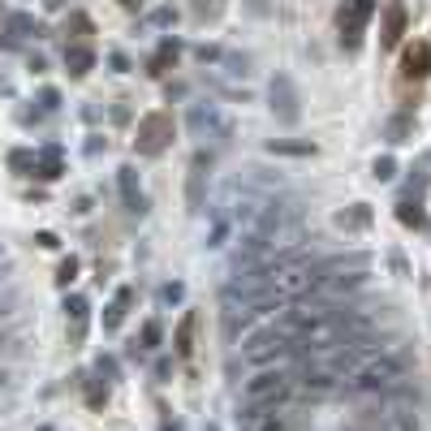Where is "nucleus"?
Listing matches in <instances>:
<instances>
[{"label": "nucleus", "mask_w": 431, "mask_h": 431, "mask_svg": "<svg viewBox=\"0 0 431 431\" xmlns=\"http://www.w3.org/2000/svg\"><path fill=\"white\" fill-rule=\"evenodd\" d=\"M298 354V337L281 323H267V328H254L246 341H242V358L246 362H281V358H293Z\"/></svg>", "instance_id": "obj_1"}, {"label": "nucleus", "mask_w": 431, "mask_h": 431, "mask_svg": "<svg viewBox=\"0 0 431 431\" xmlns=\"http://www.w3.org/2000/svg\"><path fill=\"white\" fill-rule=\"evenodd\" d=\"M405 380V358L401 354H384V358H375V362H362L358 371H354V393H362V397H371V393H393L397 384Z\"/></svg>", "instance_id": "obj_2"}, {"label": "nucleus", "mask_w": 431, "mask_h": 431, "mask_svg": "<svg viewBox=\"0 0 431 431\" xmlns=\"http://www.w3.org/2000/svg\"><path fill=\"white\" fill-rule=\"evenodd\" d=\"M186 121H190V134L194 138H207V142H229L233 138V121L225 117V108L216 103V99H203V103H190V113H186Z\"/></svg>", "instance_id": "obj_3"}, {"label": "nucleus", "mask_w": 431, "mask_h": 431, "mask_svg": "<svg viewBox=\"0 0 431 431\" xmlns=\"http://www.w3.org/2000/svg\"><path fill=\"white\" fill-rule=\"evenodd\" d=\"M289 388H293V375H289V371H281V366H276V371H259L254 380L242 384V401H246V405H272V410H276V401H281Z\"/></svg>", "instance_id": "obj_4"}, {"label": "nucleus", "mask_w": 431, "mask_h": 431, "mask_svg": "<svg viewBox=\"0 0 431 431\" xmlns=\"http://www.w3.org/2000/svg\"><path fill=\"white\" fill-rule=\"evenodd\" d=\"M173 138V117L169 113H147L138 121V151L142 155H159Z\"/></svg>", "instance_id": "obj_5"}, {"label": "nucleus", "mask_w": 431, "mask_h": 431, "mask_svg": "<svg viewBox=\"0 0 431 431\" xmlns=\"http://www.w3.org/2000/svg\"><path fill=\"white\" fill-rule=\"evenodd\" d=\"M371 13H375V0H354L349 9H341V43L345 47H358L362 43V30H366V22H371Z\"/></svg>", "instance_id": "obj_6"}, {"label": "nucleus", "mask_w": 431, "mask_h": 431, "mask_svg": "<svg viewBox=\"0 0 431 431\" xmlns=\"http://www.w3.org/2000/svg\"><path fill=\"white\" fill-rule=\"evenodd\" d=\"M302 99H298V86L281 74V78H272V113L285 121V125H298V117H302V108H298Z\"/></svg>", "instance_id": "obj_7"}, {"label": "nucleus", "mask_w": 431, "mask_h": 431, "mask_svg": "<svg viewBox=\"0 0 431 431\" xmlns=\"http://www.w3.org/2000/svg\"><path fill=\"white\" fill-rule=\"evenodd\" d=\"M401 35H405V5H401V0H393V5L384 9V30H380V39H384V47H393V43H401Z\"/></svg>", "instance_id": "obj_8"}, {"label": "nucleus", "mask_w": 431, "mask_h": 431, "mask_svg": "<svg viewBox=\"0 0 431 431\" xmlns=\"http://www.w3.org/2000/svg\"><path fill=\"white\" fill-rule=\"evenodd\" d=\"M401 74L405 78H427L431 74V43H414L401 61Z\"/></svg>", "instance_id": "obj_9"}, {"label": "nucleus", "mask_w": 431, "mask_h": 431, "mask_svg": "<svg viewBox=\"0 0 431 431\" xmlns=\"http://www.w3.org/2000/svg\"><path fill=\"white\" fill-rule=\"evenodd\" d=\"M207 164H211V155L198 151L194 155V169H190V211H203V177H207Z\"/></svg>", "instance_id": "obj_10"}, {"label": "nucleus", "mask_w": 431, "mask_h": 431, "mask_svg": "<svg viewBox=\"0 0 431 431\" xmlns=\"http://www.w3.org/2000/svg\"><path fill=\"white\" fill-rule=\"evenodd\" d=\"M117 186H121V194H125V207H130V211H147L142 190H138V177H134V169H130V164L117 173Z\"/></svg>", "instance_id": "obj_11"}, {"label": "nucleus", "mask_w": 431, "mask_h": 431, "mask_svg": "<svg viewBox=\"0 0 431 431\" xmlns=\"http://www.w3.org/2000/svg\"><path fill=\"white\" fill-rule=\"evenodd\" d=\"M380 431H418V418L405 405H388V414L380 418Z\"/></svg>", "instance_id": "obj_12"}, {"label": "nucleus", "mask_w": 431, "mask_h": 431, "mask_svg": "<svg viewBox=\"0 0 431 431\" xmlns=\"http://www.w3.org/2000/svg\"><path fill=\"white\" fill-rule=\"evenodd\" d=\"M65 315H69V323H74V341H82V337H86V319H91L86 298H69V302H65Z\"/></svg>", "instance_id": "obj_13"}, {"label": "nucleus", "mask_w": 431, "mask_h": 431, "mask_svg": "<svg viewBox=\"0 0 431 431\" xmlns=\"http://www.w3.org/2000/svg\"><path fill=\"white\" fill-rule=\"evenodd\" d=\"M65 65H69L74 78H82V74H91V65H95V52H91V47H69V52H65Z\"/></svg>", "instance_id": "obj_14"}, {"label": "nucleus", "mask_w": 431, "mask_h": 431, "mask_svg": "<svg viewBox=\"0 0 431 431\" xmlns=\"http://www.w3.org/2000/svg\"><path fill=\"white\" fill-rule=\"evenodd\" d=\"M177 52H181V43H177V39H164V43H159V52L151 57V74H164V69L177 61Z\"/></svg>", "instance_id": "obj_15"}, {"label": "nucleus", "mask_w": 431, "mask_h": 431, "mask_svg": "<svg viewBox=\"0 0 431 431\" xmlns=\"http://www.w3.org/2000/svg\"><path fill=\"white\" fill-rule=\"evenodd\" d=\"M410 130H414V117H410V113H397V117H388L384 138H388V142H405V138H410Z\"/></svg>", "instance_id": "obj_16"}, {"label": "nucleus", "mask_w": 431, "mask_h": 431, "mask_svg": "<svg viewBox=\"0 0 431 431\" xmlns=\"http://www.w3.org/2000/svg\"><path fill=\"white\" fill-rule=\"evenodd\" d=\"M337 225H341V229H366V225H371L366 203H354L349 211H341V216H337Z\"/></svg>", "instance_id": "obj_17"}, {"label": "nucleus", "mask_w": 431, "mask_h": 431, "mask_svg": "<svg viewBox=\"0 0 431 431\" xmlns=\"http://www.w3.org/2000/svg\"><path fill=\"white\" fill-rule=\"evenodd\" d=\"M35 169H39V177H47V181H52V177H61V151H57V147H47V151L35 159Z\"/></svg>", "instance_id": "obj_18"}, {"label": "nucleus", "mask_w": 431, "mask_h": 431, "mask_svg": "<svg viewBox=\"0 0 431 431\" xmlns=\"http://www.w3.org/2000/svg\"><path fill=\"white\" fill-rule=\"evenodd\" d=\"M134 302V289H121L117 293V302L113 306H108V315H103V328H117V323H121V315H125V306Z\"/></svg>", "instance_id": "obj_19"}, {"label": "nucleus", "mask_w": 431, "mask_h": 431, "mask_svg": "<svg viewBox=\"0 0 431 431\" xmlns=\"http://www.w3.org/2000/svg\"><path fill=\"white\" fill-rule=\"evenodd\" d=\"M397 216H401V225H410V229H422V225H427V211H422L418 203H401Z\"/></svg>", "instance_id": "obj_20"}, {"label": "nucleus", "mask_w": 431, "mask_h": 431, "mask_svg": "<svg viewBox=\"0 0 431 431\" xmlns=\"http://www.w3.org/2000/svg\"><path fill=\"white\" fill-rule=\"evenodd\" d=\"M5 26H9V35H18V39H22V35H35V30H39L30 13H13V18H9Z\"/></svg>", "instance_id": "obj_21"}, {"label": "nucleus", "mask_w": 431, "mask_h": 431, "mask_svg": "<svg viewBox=\"0 0 431 431\" xmlns=\"http://www.w3.org/2000/svg\"><path fill=\"white\" fill-rule=\"evenodd\" d=\"M272 151H281V155H310L315 142H285V138H272Z\"/></svg>", "instance_id": "obj_22"}, {"label": "nucleus", "mask_w": 431, "mask_h": 431, "mask_svg": "<svg viewBox=\"0 0 431 431\" xmlns=\"http://www.w3.org/2000/svg\"><path fill=\"white\" fill-rule=\"evenodd\" d=\"M190 337H194V315H186V319H181V328H177V354H190V349H194Z\"/></svg>", "instance_id": "obj_23"}, {"label": "nucleus", "mask_w": 431, "mask_h": 431, "mask_svg": "<svg viewBox=\"0 0 431 431\" xmlns=\"http://www.w3.org/2000/svg\"><path fill=\"white\" fill-rule=\"evenodd\" d=\"M371 177H375V181H393V177H397V164H393L388 155L375 159V164H371Z\"/></svg>", "instance_id": "obj_24"}, {"label": "nucleus", "mask_w": 431, "mask_h": 431, "mask_svg": "<svg viewBox=\"0 0 431 431\" xmlns=\"http://www.w3.org/2000/svg\"><path fill=\"white\" fill-rule=\"evenodd\" d=\"M194 13L198 18H220L225 13V0H194Z\"/></svg>", "instance_id": "obj_25"}, {"label": "nucleus", "mask_w": 431, "mask_h": 431, "mask_svg": "<svg viewBox=\"0 0 431 431\" xmlns=\"http://www.w3.org/2000/svg\"><path fill=\"white\" fill-rule=\"evenodd\" d=\"M159 337H164V332H159V323L151 319V323H142V349H155L159 345Z\"/></svg>", "instance_id": "obj_26"}, {"label": "nucleus", "mask_w": 431, "mask_h": 431, "mask_svg": "<svg viewBox=\"0 0 431 431\" xmlns=\"http://www.w3.org/2000/svg\"><path fill=\"white\" fill-rule=\"evenodd\" d=\"M9 164H13V169H35V151H13Z\"/></svg>", "instance_id": "obj_27"}, {"label": "nucleus", "mask_w": 431, "mask_h": 431, "mask_svg": "<svg viewBox=\"0 0 431 431\" xmlns=\"http://www.w3.org/2000/svg\"><path fill=\"white\" fill-rule=\"evenodd\" d=\"M39 103L47 108V113H52V108H61V91H52V86H43V95H39Z\"/></svg>", "instance_id": "obj_28"}, {"label": "nucleus", "mask_w": 431, "mask_h": 431, "mask_svg": "<svg viewBox=\"0 0 431 431\" xmlns=\"http://www.w3.org/2000/svg\"><path fill=\"white\" fill-rule=\"evenodd\" d=\"M181 293H186V289H181L177 281H173V285H164V289H159V298H164L169 306H173V302H181Z\"/></svg>", "instance_id": "obj_29"}, {"label": "nucleus", "mask_w": 431, "mask_h": 431, "mask_svg": "<svg viewBox=\"0 0 431 431\" xmlns=\"http://www.w3.org/2000/svg\"><path fill=\"white\" fill-rule=\"evenodd\" d=\"M250 9L254 13H267V0H250Z\"/></svg>", "instance_id": "obj_30"}, {"label": "nucleus", "mask_w": 431, "mask_h": 431, "mask_svg": "<svg viewBox=\"0 0 431 431\" xmlns=\"http://www.w3.org/2000/svg\"><path fill=\"white\" fill-rule=\"evenodd\" d=\"M121 5H125V9H138V5H142V0H121Z\"/></svg>", "instance_id": "obj_31"}]
</instances>
